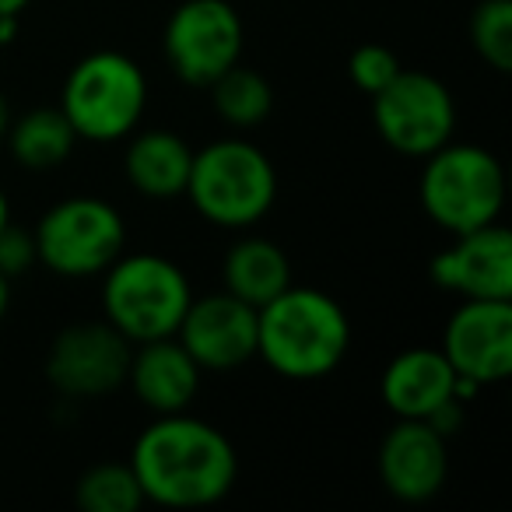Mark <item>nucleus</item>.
I'll list each match as a JSON object with an SVG mask.
<instances>
[{
  "instance_id": "nucleus-1",
  "label": "nucleus",
  "mask_w": 512,
  "mask_h": 512,
  "mask_svg": "<svg viewBox=\"0 0 512 512\" xmlns=\"http://www.w3.org/2000/svg\"><path fill=\"white\" fill-rule=\"evenodd\" d=\"M141 491L165 509H204L232 491L239 456L221 428L190 418L186 411L158 414L130 453Z\"/></svg>"
},
{
  "instance_id": "nucleus-2",
  "label": "nucleus",
  "mask_w": 512,
  "mask_h": 512,
  "mask_svg": "<svg viewBox=\"0 0 512 512\" xmlns=\"http://www.w3.org/2000/svg\"><path fill=\"white\" fill-rule=\"evenodd\" d=\"M256 355L292 383L323 379L351 348V320L334 295L288 285L278 299L256 309Z\"/></svg>"
},
{
  "instance_id": "nucleus-3",
  "label": "nucleus",
  "mask_w": 512,
  "mask_h": 512,
  "mask_svg": "<svg viewBox=\"0 0 512 512\" xmlns=\"http://www.w3.org/2000/svg\"><path fill=\"white\" fill-rule=\"evenodd\" d=\"M186 197L193 211L218 228H249L271 214L278 200L274 162L242 137H221L193 151Z\"/></svg>"
},
{
  "instance_id": "nucleus-4",
  "label": "nucleus",
  "mask_w": 512,
  "mask_h": 512,
  "mask_svg": "<svg viewBox=\"0 0 512 512\" xmlns=\"http://www.w3.org/2000/svg\"><path fill=\"white\" fill-rule=\"evenodd\" d=\"M102 274V313L109 327L120 330L130 344L176 337L193 302L190 281L176 260L158 253H120Z\"/></svg>"
},
{
  "instance_id": "nucleus-5",
  "label": "nucleus",
  "mask_w": 512,
  "mask_h": 512,
  "mask_svg": "<svg viewBox=\"0 0 512 512\" xmlns=\"http://www.w3.org/2000/svg\"><path fill=\"white\" fill-rule=\"evenodd\" d=\"M148 109V78L141 64L120 50H95L71 67L60 92V113L78 141L113 144L137 130Z\"/></svg>"
},
{
  "instance_id": "nucleus-6",
  "label": "nucleus",
  "mask_w": 512,
  "mask_h": 512,
  "mask_svg": "<svg viewBox=\"0 0 512 512\" xmlns=\"http://www.w3.org/2000/svg\"><path fill=\"white\" fill-rule=\"evenodd\" d=\"M425 162L418 197L425 214L449 235L498 221L505 204V169L481 144H442Z\"/></svg>"
},
{
  "instance_id": "nucleus-7",
  "label": "nucleus",
  "mask_w": 512,
  "mask_h": 512,
  "mask_svg": "<svg viewBox=\"0 0 512 512\" xmlns=\"http://www.w3.org/2000/svg\"><path fill=\"white\" fill-rule=\"evenodd\" d=\"M36 260L60 278L102 274L127 246L123 214L102 197H67L39 218Z\"/></svg>"
},
{
  "instance_id": "nucleus-8",
  "label": "nucleus",
  "mask_w": 512,
  "mask_h": 512,
  "mask_svg": "<svg viewBox=\"0 0 512 512\" xmlns=\"http://www.w3.org/2000/svg\"><path fill=\"white\" fill-rule=\"evenodd\" d=\"M372 123L386 148L404 158H428L453 141L456 102L439 78L425 71H404L372 95Z\"/></svg>"
},
{
  "instance_id": "nucleus-9",
  "label": "nucleus",
  "mask_w": 512,
  "mask_h": 512,
  "mask_svg": "<svg viewBox=\"0 0 512 512\" xmlns=\"http://www.w3.org/2000/svg\"><path fill=\"white\" fill-rule=\"evenodd\" d=\"M242 43V18L228 0H183L162 32L165 64L190 88H207L239 64Z\"/></svg>"
},
{
  "instance_id": "nucleus-10",
  "label": "nucleus",
  "mask_w": 512,
  "mask_h": 512,
  "mask_svg": "<svg viewBox=\"0 0 512 512\" xmlns=\"http://www.w3.org/2000/svg\"><path fill=\"white\" fill-rule=\"evenodd\" d=\"M130 351V341L109 323H78L53 337L46 379L64 397H106L127 383Z\"/></svg>"
},
{
  "instance_id": "nucleus-11",
  "label": "nucleus",
  "mask_w": 512,
  "mask_h": 512,
  "mask_svg": "<svg viewBox=\"0 0 512 512\" xmlns=\"http://www.w3.org/2000/svg\"><path fill=\"white\" fill-rule=\"evenodd\" d=\"M442 355L456 376L495 386L512 376V299H463L442 330Z\"/></svg>"
},
{
  "instance_id": "nucleus-12",
  "label": "nucleus",
  "mask_w": 512,
  "mask_h": 512,
  "mask_svg": "<svg viewBox=\"0 0 512 512\" xmlns=\"http://www.w3.org/2000/svg\"><path fill=\"white\" fill-rule=\"evenodd\" d=\"M432 281L460 299H512V232L498 221L453 235L428 264Z\"/></svg>"
},
{
  "instance_id": "nucleus-13",
  "label": "nucleus",
  "mask_w": 512,
  "mask_h": 512,
  "mask_svg": "<svg viewBox=\"0 0 512 512\" xmlns=\"http://www.w3.org/2000/svg\"><path fill=\"white\" fill-rule=\"evenodd\" d=\"M256 327L260 316L249 302L218 292L190 302L176 341L190 351L200 372H232L256 358Z\"/></svg>"
},
{
  "instance_id": "nucleus-14",
  "label": "nucleus",
  "mask_w": 512,
  "mask_h": 512,
  "mask_svg": "<svg viewBox=\"0 0 512 512\" xmlns=\"http://www.w3.org/2000/svg\"><path fill=\"white\" fill-rule=\"evenodd\" d=\"M449 474L446 439L428 421L397 418L379 446V481L400 502H428Z\"/></svg>"
},
{
  "instance_id": "nucleus-15",
  "label": "nucleus",
  "mask_w": 512,
  "mask_h": 512,
  "mask_svg": "<svg viewBox=\"0 0 512 512\" xmlns=\"http://www.w3.org/2000/svg\"><path fill=\"white\" fill-rule=\"evenodd\" d=\"M127 383L148 411L176 414L197 400L200 365L176 337H158V341H144L137 344V351H130Z\"/></svg>"
},
{
  "instance_id": "nucleus-16",
  "label": "nucleus",
  "mask_w": 512,
  "mask_h": 512,
  "mask_svg": "<svg viewBox=\"0 0 512 512\" xmlns=\"http://www.w3.org/2000/svg\"><path fill=\"white\" fill-rule=\"evenodd\" d=\"M453 365L435 348H411L400 351L383 372V400L397 418L425 421L435 407L453 400Z\"/></svg>"
},
{
  "instance_id": "nucleus-17",
  "label": "nucleus",
  "mask_w": 512,
  "mask_h": 512,
  "mask_svg": "<svg viewBox=\"0 0 512 512\" xmlns=\"http://www.w3.org/2000/svg\"><path fill=\"white\" fill-rule=\"evenodd\" d=\"M193 165V148L172 130H144L127 144L123 172L141 197L172 200L186 190Z\"/></svg>"
},
{
  "instance_id": "nucleus-18",
  "label": "nucleus",
  "mask_w": 512,
  "mask_h": 512,
  "mask_svg": "<svg viewBox=\"0 0 512 512\" xmlns=\"http://www.w3.org/2000/svg\"><path fill=\"white\" fill-rule=\"evenodd\" d=\"M221 285H225L228 295L249 302L253 309L267 306L292 285L288 253L278 242L246 235V239L232 242V249L221 260Z\"/></svg>"
},
{
  "instance_id": "nucleus-19",
  "label": "nucleus",
  "mask_w": 512,
  "mask_h": 512,
  "mask_svg": "<svg viewBox=\"0 0 512 512\" xmlns=\"http://www.w3.org/2000/svg\"><path fill=\"white\" fill-rule=\"evenodd\" d=\"M4 137H8V148L15 155V162L32 172L64 165L71 158L74 144H78V134H74L71 120L60 113V106L29 109L25 116L11 120Z\"/></svg>"
},
{
  "instance_id": "nucleus-20",
  "label": "nucleus",
  "mask_w": 512,
  "mask_h": 512,
  "mask_svg": "<svg viewBox=\"0 0 512 512\" xmlns=\"http://www.w3.org/2000/svg\"><path fill=\"white\" fill-rule=\"evenodd\" d=\"M214 102V113L232 130H253L274 113V88L253 67H228L221 78L207 85Z\"/></svg>"
},
{
  "instance_id": "nucleus-21",
  "label": "nucleus",
  "mask_w": 512,
  "mask_h": 512,
  "mask_svg": "<svg viewBox=\"0 0 512 512\" xmlns=\"http://www.w3.org/2000/svg\"><path fill=\"white\" fill-rule=\"evenodd\" d=\"M81 512H137L144 505V491L130 463H99L85 470L74 488Z\"/></svg>"
},
{
  "instance_id": "nucleus-22",
  "label": "nucleus",
  "mask_w": 512,
  "mask_h": 512,
  "mask_svg": "<svg viewBox=\"0 0 512 512\" xmlns=\"http://www.w3.org/2000/svg\"><path fill=\"white\" fill-rule=\"evenodd\" d=\"M470 46L498 74L512 71V0H481L470 15Z\"/></svg>"
},
{
  "instance_id": "nucleus-23",
  "label": "nucleus",
  "mask_w": 512,
  "mask_h": 512,
  "mask_svg": "<svg viewBox=\"0 0 512 512\" xmlns=\"http://www.w3.org/2000/svg\"><path fill=\"white\" fill-rule=\"evenodd\" d=\"M348 74H351V81H355V88H362V92L372 99V95L383 92V88L400 74V60H397V53L386 50V46L365 43L351 53Z\"/></svg>"
},
{
  "instance_id": "nucleus-24",
  "label": "nucleus",
  "mask_w": 512,
  "mask_h": 512,
  "mask_svg": "<svg viewBox=\"0 0 512 512\" xmlns=\"http://www.w3.org/2000/svg\"><path fill=\"white\" fill-rule=\"evenodd\" d=\"M36 264V239H32V228L22 225H4L0 228V274L4 278H18L29 267Z\"/></svg>"
},
{
  "instance_id": "nucleus-25",
  "label": "nucleus",
  "mask_w": 512,
  "mask_h": 512,
  "mask_svg": "<svg viewBox=\"0 0 512 512\" xmlns=\"http://www.w3.org/2000/svg\"><path fill=\"white\" fill-rule=\"evenodd\" d=\"M18 36V15H0V46L15 43Z\"/></svg>"
},
{
  "instance_id": "nucleus-26",
  "label": "nucleus",
  "mask_w": 512,
  "mask_h": 512,
  "mask_svg": "<svg viewBox=\"0 0 512 512\" xmlns=\"http://www.w3.org/2000/svg\"><path fill=\"white\" fill-rule=\"evenodd\" d=\"M11 120H15V116H11V102L0 95V141H4V134H8Z\"/></svg>"
},
{
  "instance_id": "nucleus-27",
  "label": "nucleus",
  "mask_w": 512,
  "mask_h": 512,
  "mask_svg": "<svg viewBox=\"0 0 512 512\" xmlns=\"http://www.w3.org/2000/svg\"><path fill=\"white\" fill-rule=\"evenodd\" d=\"M8 306H11V278H4V274H0V320H4Z\"/></svg>"
},
{
  "instance_id": "nucleus-28",
  "label": "nucleus",
  "mask_w": 512,
  "mask_h": 512,
  "mask_svg": "<svg viewBox=\"0 0 512 512\" xmlns=\"http://www.w3.org/2000/svg\"><path fill=\"white\" fill-rule=\"evenodd\" d=\"M29 8V0H0V15H22Z\"/></svg>"
},
{
  "instance_id": "nucleus-29",
  "label": "nucleus",
  "mask_w": 512,
  "mask_h": 512,
  "mask_svg": "<svg viewBox=\"0 0 512 512\" xmlns=\"http://www.w3.org/2000/svg\"><path fill=\"white\" fill-rule=\"evenodd\" d=\"M8 221H11V204H8V193L0 190V228L8 225Z\"/></svg>"
}]
</instances>
